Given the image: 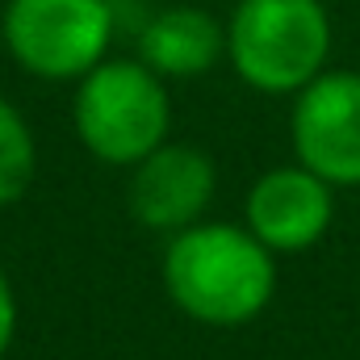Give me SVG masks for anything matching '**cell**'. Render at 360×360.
Returning <instances> with one entry per match:
<instances>
[{
    "mask_svg": "<svg viewBox=\"0 0 360 360\" xmlns=\"http://www.w3.org/2000/svg\"><path fill=\"white\" fill-rule=\"evenodd\" d=\"M164 289L193 323L243 327L272 302V252L231 222H193L164 252Z\"/></svg>",
    "mask_w": 360,
    "mask_h": 360,
    "instance_id": "1",
    "label": "cell"
},
{
    "mask_svg": "<svg viewBox=\"0 0 360 360\" xmlns=\"http://www.w3.org/2000/svg\"><path fill=\"white\" fill-rule=\"evenodd\" d=\"M235 76L269 96H297L331 59V13L323 0H239L226 21Z\"/></svg>",
    "mask_w": 360,
    "mask_h": 360,
    "instance_id": "2",
    "label": "cell"
},
{
    "mask_svg": "<svg viewBox=\"0 0 360 360\" xmlns=\"http://www.w3.org/2000/svg\"><path fill=\"white\" fill-rule=\"evenodd\" d=\"M72 122L89 155L113 168H134L168 143L172 96L164 76L143 59H105L76 80Z\"/></svg>",
    "mask_w": 360,
    "mask_h": 360,
    "instance_id": "3",
    "label": "cell"
},
{
    "mask_svg": "<svg viewBox=\"0 0 360 360\" xmlns=\"http://www.w3.org/2000/svg\"><path fill=\"white\" fill-rule=\"evenodd\" d=\"M117 13L109 0H8L0 17L13 63L38 80H80L109 59Z\"/></svg>",
    "mask_w": 360,
    "mask_h": 360,
    "instance_id": "4",
    "label": "cell"
},
{
    "mask_svg": "<svg viewBox=\"0 0 360 360\" xmlns=\"http://www.w3.org/2000/svg\"><path fill=\"white\" fill-rule=\"evenodd\" d=\"M289 139L302 168L335 184H360V72H323L293 96Z\"/></svg>",
    "mask_w": 360,
    "mask_h": 360,
    "instance_id": "5",
    "label": "cell"
},
{
    "mask_svg": "<svg viewBox=\"0 0 360 360\" xmlns=\"http://www.w3.org/2000/svg\"><path fill=\"white\" fill-rule=\"evenodd\" d=\"M335 218L331 184L314 176L302 164L272 168L248 188L243 201V226L269 248V252H306L314 248Z\"/></svg>",
    "mask_w": 360,
    "mask_h": 360,
    "instance_id": "6",
    "label": "cell"
},
{
    "mask_svg": "<svg viewBox=\"0 0 360 360\" xmlns=\"http://www.w3.org/2000/svg\"><path fill=\"white\" fill-rule=\"evenodd\" d=\"M214 188H218V172L205 151L188 143H164L134 164L126 205L147 231L176 235L184 226L201 222L205 205L214 201Z\"/></svg>",
    "mask_w": 360,
    "mask_h": 360,
    "instance_id": "7",
    "label": "cell"
},
{
    "mask_svg": "<svg viewBox=\"0 0 360 360\" xmlns=\"http://www.w3.org/2000/svg\"><path fill=\"white\" fill-rule=\"evenodd\" d=\"M222 55H226V25L197 4L160 8L139 30V59L164 80L205 76Z\"/></svg>",
    "mask_w": 360,
    "mask_h": 360,
    "instance_id": "8",
    "label": "cell"
},
{
    "mask_svg": "<svg viewBox=\"0 0 360 360\" xmlns=\"http://www.w3.org/2000/svg\"><path fill=\"white\" fill-rule=\"evenodd\" d=\"M38 176V143L30 122L13 101L0 96V205H13L30 193Z\"/></svg>",
    "mask_w": 360,
    "mask_h": 360,
    "instance_id": "9",
    "label": "cell"
},
{
    "mask_svg": "<svg viewBox=\"0 0 360 360\" xmlns=\"http://www.w3.org/2000/svg\"><path fill=\"white\" fill-rule=\"evenodd\" d=\"M13 331H17V297H13L8 276L0 272V356H4L8 344H13Z\"/></svg>",
    "mask_w": 360,
    "mask_h": 360,
    "instance_id": "10",
    "label": "cell"
}]
</instances>
